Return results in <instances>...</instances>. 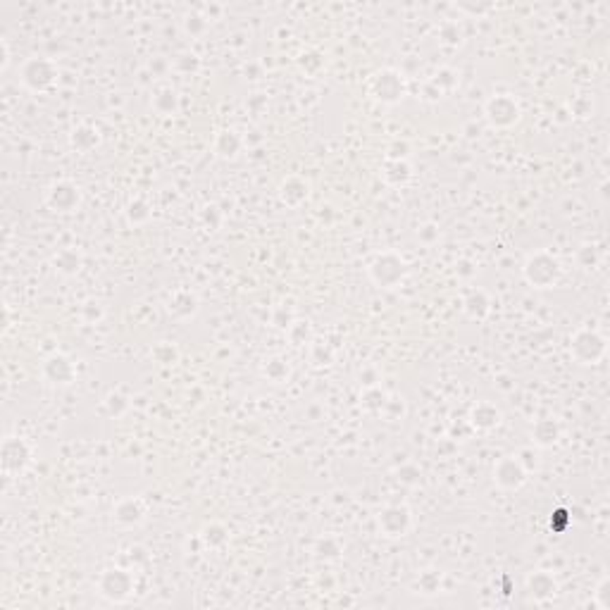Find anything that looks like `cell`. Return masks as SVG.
<instances>
[{"instance_id": "obj_1", "label": "cell", "mask_w": 610, "mask_h": 610, "mask_svg": "<svg viewBox=\"0 0 610 610\" xmlns=\"http://www.w3.org/2000/svg\"><path fill=\"white\" fill-rule=\"evenodd\" d=\"M408 274L410 263L406 260V256L396 251H382L367 263V277L382 291H394L408 279Z\"/></svg>"}, {"instance_id": "obj_2", "label": "cell", "mask_w": 610, "mask_h": 610, "mask_svg": "<svg viewBox=\"0 0 610 610\" xmlns=\"http://www.w3.org/2000/svg\"><path fill=\"white\" fill-rule=\"evenodd\" d=\"M563 263L551 251H534L522 265V277L531 289H553L563 279Z\"/></svg>"}, {"instance_id": "obj_3", "label": "cell", "mask_w": 610, "mask_h": 610, "mask_svg": "<svg viewBox=\"0 0 610 610\" xmlns=\"http://www.w3.org/2000/svg\"><path fill=\"white\" fill-rule=\"evenodd\" d=\"M95 591H98L100 599H105L107 603H114V606L126 603L136 591L134 567H124V565L105 567L98 575V579H95Z\"/></svg>"}, {"instance_id": "obj_4", "label": "cell", "mask_w": 610, "mask_h": 610, "mask_svg": "<svg viewBox=\"0 0 610 610\" xmlns=\"http://www.w3.org/2000/svg\"><path fill=\"white\" fill-rule=\"evenodd\" d=\"M367 91L370 95L377 102L382 105H398L408 98V79L401 69L396 67H384V69H377L374 74L370 77L367 81Z\"/></svg>"}, {"instance_id": "obj_5", "label": "cell", "mask_w": 610, "mask_h": 610, "mask_svg": "<svg viewBox=\"0 0 610 610\" xmlns=\"http://www.w3.org/2000/svg\"><path fill=\"white\" fill-rule=\"evenodd\" d=\"M570 358L577 362V365H599V362L606 358L608 353V339L606 334H601L599 329L594 327H579L575 334L570 336Z\"/></svg>"}, {"instance_id": "obj_6", "label": "cell", "mask_w": 610, "mask_h": 610, "mask_svg": "<svg viewBox=\"0 0 610 610\" xmlns=\"http://www.w3.org/2000/svg\"><path fill=\"white\" fill-rule=\"evenodd\" d=\"M60 81V67L55 60L32 55L20 67V84L32 93H46Z\"/></svg>"}, {"instance_id": "obj_7", "label": "cell", "mask_w": 610, "mask_h": 610, "mask_svg": "<svg viewBox=\"0 0 610 610\" xmlns=\"http://www.w3.org/2000/svg\"><path fill=\"white\" fill-rule=\"evenodd\" d=\"M484 117L491 129H512L522 119V105L512 93H496L484 102Z\"/></svg>"}, {"instance_id": "obj_8", "label": "cell", "mask_w": 610, "mask_h": 610, "mask_svg": "<svg viewBox=\"0 0 610 610\" xmlns=\"http://www.w3.org/2000/svg\"><path fill=\"white\" fill-rule=\"evenodd\" d=\"M34 460V449L24 437L10 434L0 444V468L8 477H20L29 470Z\"/></svg>"}, {"instance_id": "obj_9", "label": "cell", "mask_w": 610, "mask_h": 610, "mask_svg": "<svg viewBox=\"0 0 610 610\" xmlns=\"http://www.w3.org/2000/svg\"><path fill=\"white\" fill-rule=\"evenodd\" d=\"M46 203L53 213H60V215H72L81 208L84 203V196H81V189L79 184H74L72 179H58L48 186L46 191Z\"/></svg>"}, {"instance_id": "obj_10", "label": "cell", "mask_w": 610, "mask_h": 610, "mask_svg": "<svg viewBox=\"0 0 610 610\" xmlns=\"http://www.w3.org/2000/svg\"><path fill=\"white\" fill-rule=\"evenodd\" d=\"M377 527L386 539H403V536H408L410 527H413V510L406 503L384 505L377 515Z\"/></svg>"}, {"instance_id": "obj_11", "label": "cell", "mask_w": 610, "mask_h": 610, "mask_svg": "<svg viewBox=\"0 0 610 610\" xmlns=\"http://www.w3.org/2000/svg\"><path fill=\"white\" fill-rule=\"evenodd\" d=\"M491 479L500 491H520V489L527 484L529 472L522 468V463L517 460V456H503V458H498L496 465H493Z\"/></svg>"}, {"instance_id": "obj_12", "label": "cell", "mask_w": 610, "mask_h": 610, "mask_svg": "<svg viewBox=\"0 0 610 610\" xmlns=\"http://www.w3.org/2000/svg\"><path fill=\"white\" fill-rule=\"evenodd\" d=\"M77 362L67 353H51L41 362V377L51 386H69L77 382Z\"/></svg>"}, {"instance_id": "obj_13", "label": "cell", "mask_w": 610, "mask_h": 610, "mask_svg": "<svg viewBox=\"0 0 610 610\" xmlns=\"http://www.w3.org/2000/svg\"><path fill=\"white\" fill-rule=\"evenodd\" d=\"M524 591L534 603H548L558 596L560 582L551 570H534L524 579Z\"/></svg>"}, {"instance_id": "obj_14", "label": "cell", "mask_w": 610, "mask_h": 610, "mask_svg": "<svg viewBox=\"0 0 610 610\" xmlns=\"http://www.w3.org/2000/svg\"><path fill=\"white\" fill-rule=\"evenodd\" d=\"M500 422H503V413H500V408L491 401H477L468 413V425L472 427L475 432H482V434L498 430Z\"/></svg>"}, {"instance_id": "obj_15", "label": "cell", "mask_w": 610, "mask_h": 610, "mask_svg": "<svg viewBox=\"0 0 610 610\" xmlns=\"http://www.w3.org/2000/svg\"><path fill=\"white\" fill-rule=\"evenodd\" d=\"M146 515H148V508L146 503H143V498L138 496H126L122 500H117L112 508V520L122 529H134L138 524H143Z\"/></svg>"}, {"instance_id": "obj_16", "label": "cell", "mask_w": 610, "mask_h": 610, "mask_svg": "<svg viewBox=\"0 0 610 610\" xmlns=\"http://www.w3.org/2000/svg\"><path fill=\"white\" fill-rule=\"evenodd\" d=\"M165 310L167 315L177 319V322H189V319L196 317L198 310H201V298L193 291H189V289H179V291H174L170 298H167Z\"/></svg>"}, {"instance_id": "obj_17", "label": "cell", "mask_w": 610, "mask_h": 610, "mask_svg": "<svg viewBox=\"0 0 610 610\" xmlns=\"http://www.w3.org/2000/svg\"><path fill=\"white\" fill-rule=\"evenodd\" d=\"M277 196H279V203L286 205V208H300V205L307 203L310 198V181L305 177H298V174H291V177L279 181V189H277Z\"/></svg>"}, {"instance_id": "obj_18", "label": "cell", "mask_w": 610, "mask_h": 610, "mask_svg": "<svg viewBox=\"0 0 610 610\" xmlns=\"http://www.w3.org/2000/svg\"><path fill=\"white\" fill-rule=\"evenodd\" d=\"M379 177L389 189H406L410 186V181L415 179V167L410 160H389L384 158V165H382V172Z\"/></svg>"}, {"instance_id": "obj_19", "label": "cell", "mask_w": 610, "mask_h": 610, "mask_svg": "<svg viewBox=\"0 0 610 610\" xmlns=\"http://www.w3.org/2000/svg\"><path fill=\"white\" fill-rule=\"evenodd\" d=\"M463 315L472 322H484V319L491 315V307H493V300L484 289L475 286L470 289L468 293L463 296Z\"/></svg>"}, {"instance_id": "obj_20", "label": "cell", "mask_w": 610, "mask_h": 610, "mask_svg": "<svg viewBox=\"0 0 610 610\" xmlns=\"http://www.w3.org/2000/svg\"><path fill=\"white\" fill-rule=\"evenodd\" d=\"M529 437L531 446H536V449H553L560 441V437H563V427H560V422L555 418H541L531 425Z\"/></svg>"}, {"instance_id": "obj_21", "label": "cell", "mask_w": 610, "mask_h": 610, "mask_svg": "<svg viewBox=\"0 0 610 610\" xmlns=\"http://www.w3.org/2000/svg\"><path fill=\"white\" fill-rule=\"evenodd\" d=\"M244 146L246 141L237 129H220L213 141V153L220 160H237Z\"/></svg>"}, {"instance_id": "obj_22", "label": "cell", "mask_w": 610, "mask_h": 610, "mask_svg": "<svg viewBox=\"0 0 610 610\" xmlns=\"http://www.w3.org/2000/svg\"><path fill=\"white\" fill-rule=\"evenodd\" d=\"M69 146H72V150L84 153V155L93 153V150L100 146V131L88 122L77 124L74 129L69 131Z\"/></svg>"}, {"instance_id": "obj_23", "label": "cell", "mask_w": 610, "mask_h": 610, "mask_svg": "<svg viewBox=\"0 0 610 610\" xmlns=\"http://www.w3.org/2000/svg\"><path fill=\"white\" fill-rule=\"evenodd\" d=\"M150 105H153V110L162 114V117H174V114H179L181 110V98L172 86H160L155 88Z\"/></svg>"}, {"instance_id": "obj_24", "label": "cell", "mask_w": 610, "mask_h": 610, "mask_svg": "<svg viewBox=\"0 0 610 610\" xmlns=\"http://www.w3.org/2000/svg\"><path fill=\"white\" fill-rule=\"evenodd\" d=\"M53 267L62 277H77L84 267V256L77 248H62L53 256Z\"/></svg>"}, {"instance_id": "obj_25", "label": "cell", "mask_w": 610, "mask_h": 610, "mask_svg": "<svg viewBox=\"0 0 610 610\" xmlns=\"http://www.w3.org/2000/svg\"><path fill=\"white\" fill-rule=\"evenodd\" d=\"M150 217H153V208H150V203L146 201V198H131L129 203H126L124 208V220L129 227H146L150 222Z\"/></svg>"}, {"instance_id": "obj_26", "label": "cell", "mask_w": 610, "mask_h": 610, "mask_svg": "<svg viewBox=\"0 0 610 610\" xmlns=\"http://www.w3.org/2000/svg\"><path fill=\"white\" fill-rule=\"evenodd\" d=\"M201 541L208 551H222L229 543V529L222 522H208L201 529Z\"/></svg>"}, {"instance_id": "obj_27", "label": "cell", "mask_w": 610, "mask_h": 610, "mask_svg": "<svg viewBox=\"0 0 610 610\" xmlns=\"http://www.w3.org/2000/svg\"><path fill=\"white\" fill-rule=\"evenodd\" d=\"M131 408V398L124 394V391H107L105 398H102V413L112 420H119L129 413Z\"/></svg>"}, {"instance_id": "obj_28", "label": "cell", "mask_w": 610, "mask_h": 610, "mask_svg": "<svg viewBox=\"0 0 610 610\" xmlns=\"http://www.w3.org/2000/svg\"><path fill=\"white\" fill-rule=\"evenodd\" d=\"M386 401H389V394L382 389V384L370 386V389H362V394H360V408L365 410L367 415H382Z\"/></svg>"}, {"instance_id": "obj_29", "label": "cell", "mask_w": 610, "mask_h": 610, "mask_svg": "<svg viewBox=\"0 0 610 610\" xmlns=\"http://www.w3.org/2000/svg\"><path fill=\"white\" fill-rule=\"evenodd\" d=\"M181 29H184V34L191 36V39H203L210 29V20L205 17L203 10L186 12L184 20H181Z\"/></svg>"}, {"instance_id": "obj_30", "label": "cell", "mask_w": 610, "mask_h": 610, "mask_svg": "<svg viewBox=\"0 0 610 610\" xmlns=\"http://www.w3.org/2000/svg\"><path fill=\"white\" fill-rule=\"evenodd\" d=\"M263 374L272 384H286L291 379V365L281 358H270L263 365Z\"/></svg>"}, {"instance_id": "obj_31", "label": "cell", "mask_w": 610, "mask_h": 610, "mask_svg": "<svg viewBox=\"0 0 610 610\" xmlns=\"http://www.w3.org/2000/svg\"><path fill=\"white\" fill-rule=\"evenodd\" d=\"M441 587H444V575L437 570H425L415 579V589L422 596H437L441 594Z\"/></svg>"}, {"instance_id": "obj_32", "label": "cell", "mask_w": 610, "mask_h": 610, "mask_svg": "<svg viewBox=\"0 0 610 610\" xmlns=\"http://www.w3.org/2000/svg\"><path fill=\"white\" fill-rule=\"evenodd\" d=\"M150 358H153V362H158L160 367H172L177 365L181 353L177 348V343H170V341H160L155 343L153 348H150Z\"/></svg>"}, {"instance_id": "obj_33", "label": "cell", "mask_w": 610, "mask_h": 610, "mask_svg": "<svg viewBox=\"0 0 610 610\" xmlns=\"http://www.w3.org/2000/svg\"><path fill=\"white\" fill-rule=\"evenodd\" d=\"M284 334H286V339L291 341V346H296V348L307 346V343L312 341V324L307 322V319L296 317L291 322V327L284 331Z\"/></svg>"}, {"instance_id": "obj_34", "label": "cell", "mask_w": 610, "mask_h": 610, "mask_svg": "<svg viewBox=\"0 0 610 610\" xmlns=\"http://www.w3.org/2000/svg\"><path fill=\"white\" fill-rule=\"evenodd\" d=\"M465 39V29L460 22L451 20V22H444L439 29V44L446 46V48H458L463 44Z\"/></svg>"}, {"instance_id": "obj_35", "label": "cell", "mask_w": 610, "mask_h": 610, "mask_svg": "<svg viewBox=\"0 0 610 610\" xmlns=\"http://www.w3.org/2000/svg\"><path fill=\"white\" fill-rule=\"evenodd\" d=\"M430 81L444 95H449V93H453V91L458 88V84H460V74H458V72L453 69V67H439L437 72H434V77H432Z\"/></svg>"}, {"instance_id": "obj_36", "label": "cell", "mask_w": 610, "mask_h": 610, "mask_svg": "<svg viewBox=\"0 0 610 610\" xmlns=\"http://www.w3.org/2000/svg\"><path fill=\"white\" fill-rule=\"evenodd\" d=\"M172 69L177 72V74H186V77L196 74V72H201V58L193 51H181L172 58Z\"/></svg>"}, {"instance_id": "obj_37", "label": "cell", "mask_w": 610, "mask_h": 610, "mask_svg": "<svg viewBox=\"0 0 610 610\" xmlns=\"http://www.w3.org/2000/svg\"><path fill=\"white\" fill-rule=\"evenodd\" d=\"M343 553V546L336 536H319L315 543V555L319 560H339Z\"/></svg>"}, {"instance_id": "obj_38", "label": "cell", "mask_w": 610, "mask_h": 610, "mask_svg": "<svg viewBox=\"0 0 610 610\" xmlns=\"http://www.w3.org/2000/svg\"><path fill=\"white\" fill-rule=\"evenodd\" d=\"M298 67L305 72V74H319L324 67V53L317 51V48H307V51H303L298 55Z\"/></svg>"}, {"instance_id": "obj_39", "label": "cell", "mask_w": 610, "mask_h": 610, "mask_svg": "<svg viewBox=\"0 0 610 610\" xmlns=\"http://www.w3.org/2000/svg\"><path fill=\"white\" fill-rule=\"evenodd\" d=\"M79 317H81L86 324H98L100 319L105 317V307H102L100 300L88 298V300H84L81 307H79Z\"/></svg>"}, {"instance_id": "obj_40", "label": "cell", "mask_w": 610, "mask_h": 610, "mask_svg": "<svg viewBox=\"0 0 610 610\" xmlns=\"http://www.w3.org/2000/svg\"><path fill=\"white\" fill-rule=\"evenodd\" d=\"M415 239H418L422 246H434V244H439V239H441V227L437 225V222H425V225H420V227H418V232H415Z\"/></svg>"}, {"instance_id": "obj_41", "label": "cell", "mask_w": 610, "mask_h": 610, "mask_svg": "<svg viewBox=\"0 0 610 610\" xmlns=\"http://www.w3.org/2000/svg\"><path fill=\"white\" fill-rule=\"evenodd\" d=\"M396 479L406 486H418L422 479V470L415 463H406L396 470Z\"/></svg>"}, {"instance_id": "obj_42", "label": "cell", "mask_w": 610, "mask_h": 610, "mask_svg": "<svg viewBox=\"0 0 610 610\" xmlns=\"http://www.w3.org/2000/svg\"><path fill=\"white\" fill-rule=\"evenodd\" d=\"M594 606L599 610H610V577H601L594 587Z\"/></svg>"}, {"instance_id": "obj_43", "label": "cell", "mask_w": 610, "mask_h": 610, "mask_svg": "<svg viewBox=\"0 0 610 610\" xmlns=\"http://www.w3.org/2000/svg\"><path fill=\"white\" fill-rule=\"evenodd\" d=\"M296 319V315H293V310L291 307H286V305H277L274 310H272V327L274 329H279V331H286L289 327H291V322Z\"/></svg>"}, {"instance_id": "obj_44", "label": "cell", "mask_w": 610, "mask_h": 610, "mask_svg": "<svg viewBox=\"0 0 610 610\" xmlns=\"http://www.w3.org/2000/svg\"><path fill=\"white\" fill-rule=\"evenodd\" d=\"M515 456H517V460L522 463V468L527 470L529 475L539 470V465H541V460H539V449H534V446H524V449L517 451Z\"/></svg>"}, {"instance_id": "obj_45", "label": "cell", "mask_w": 610, "mask_h": 610, "mask_svg": "<svg viewBox=\"0 0 610 610\" xmlns=\"http://www.w3.org/2000/svg\"><path fill=\"white\" fill-rule=\"evenodd\" d=\"M410 153H413V146L406 138H394L386 148V158L389 160H410Z\"/></svg>"}, {"instance_id": "obj_46", "label": "cell", "mask_w": 610, "mask_h": 610, "mask_svg": "<svg viewBox=\"0 0 610 610\" xmlns=\"http://www.w3.org/2000/svg\"><path fill=\"white\" fill-rule=\"evenodd\" d=\"M382 415L386 420H403L406 418V401H403L401 396H389Z\"/></svg>"}, {"instance_id": "obj_47", "label": "cell", "mask_w": 610, "mask_h": 610, "mask_svg": "<svg viewBox=\"0 0 610 610\" xmlns=\"http://www.w3.org/2000/svg\"><path fill=\"white\" fill-rule=\"evenodd\" d=\"M453 272H456L458 279L470 281L477 277V263L472 260V258H458L456 265H453Z\"/></svg>"}, {"instance_id": "obj_48", "label": "cell", "mask_w": 610, "mask_h": 610, "mask_svg": "<svg viewBox=\"0 0 610 610\" xmlns=\"http://www.w3.org/2000/svg\"><path fill=\"white\" fill-rule=\"evenodd\" d=\"M310 360L315 362L317 367H329L331 362H334V350H331L329 346H322V343H315V346H312Z\"/></svg>"}, {"instance_id": "obj_49", "label": "cell", "mask_w": 610, "mask_h": 610, "mask_svg": "<svg viewBox=\"0 0 610 610\" xmlns=\"http://www.w3.org/2000/svg\"><path fill=\"white\" fill-rule=\"evenodd\" d=\"M575 260H577L579 267L589 270V267H594V265L599 263V253H596L594 246H582V248L577 251Z\"/></svg>"}, {"instance_id": "obj_50", "label": "cell", "mask_w": 610, "mask_h": 610, "mask_svg": "<svg viewBox=\"0 0 610 610\" xmlns=\"http://www.w3.org/2000/svg\"><path fill=\"white\" fill-rule=\"evenodd\" d=\"M201 220H203V225L210 229V232H215V229H220V225H222V213H220V208H217V205H208V208H203Z\"/></svg>"}, {"instance_id": "obj_51", "label": "cell", "mask_w": 610, "mask_h": 610, "mask_svg": "<svg viewBox=\"0 0 610 610\" xmlns=\"http://www.w3.org/2000/svg\"><path fill=\"white\" fill-rule=\"evenodd\" d=\"M358 379H360L362 389H370V386H379V382H382V377H379V370H377V367H372V365L362 367L360 374H358Z\"/></svg>"}, {"instance_id": "obj_52", "label": "cell", "mask_w": 610, "mask_h": 610, "mask_svg": "<svg viewBox=\"0 0 610 610\" xmlns=\"http://www.w3.org/2000/svg\"><path fill=\"white\" fill-rule=\"evenodd\" d=\"M570 110H572V114H577V117H589V114L594 112V100L579 95V98L570 102Z\"/></svg>"}, {"instance_id": "obj_53", "label": "cell", "mask_w": 610, "mask_h": 610, "mask_svg": "<svg viewBox=\"0 0 610 610\" xmlns=\"http://www.w3.org/2000/svg\"><path fill=\"white\" fill-rule=\"evenodd\" d=\"M441 98H444V93L434 86L432 81H425V86H422V100L425 102H439Z\"/></svg>"}, {"instance_id": "obj_54", "label": "cell", "mask_w": 610, "mask_h": 610, "mask_svg": "<svg viewBox=\"0 0 610 610\" xmlns=\"http://www.w3.org/2000/svg\"><path fill=\"white\" fill-rule=\"evenodd\" d=\"M129 560H131V565H134V570H136L138 565L148 563V553H146V548H143V546H131V548H129Z\"/></svg>"}, {"instance_id": "obj_55", "label": "cell", "mask_w": 610, "mask_h": 610, "mask_svg": "<svg viewBox=\"0 0 610 610\" xmlns=\"http://www.w3.org/2000/svg\"><path fill=\"white\" fill-rule=\"evenodd\" d=\"M148 67H150V72H153V74H165L167 69H172V62H167L165 58H153L148 62Z\"/></svg>"}, {"instance_id": "obj_56", "label": "cell", "mask_w": 610, "mask_h": 610, "mask_svg": "<svg viewBox=\"0 0 610 610\" xmlns=\"http://www.w3.org/2000/svg\"><path fill=\"white\" fill-rule=\"evenodd\" d=\"M10 65V44L8 39H0V69H8Z\"/></svg>"}, {"instance_id": "obj_57", "label": "cell", "mask_w": 610, "mask_h": 610, "mask_svg": "<svg viewBox=\"0 0 610 610\" xmlns=\"http://www.w3.org/2000/svg\"><path fill=\"white\" fill-rule=\"evenodd\" d=\"M458 10L470 12V15H486V12L491 10V5H465V3H460L458 5Z\"/></svg>"}, {"instance_id": "obj_58", "label": "cell", "mask_w": 610, "mask_h": 610, "mask_svg": "<svg viewBox=\"0 0 610 610\" xmlns=\"http://www.w3.org/2000/svg\"><path fill=\"white\" fill-rule=\"evenodd\" d=\"M246 79H251V81L263 79V67H260V65H256V62L246 65Z\"/></svg>"}, {"instance_id": "obj_59", "label": "cell", "mask_w": 610, "mask_h": 610, "mask_svg": "<svg viewBox=\"0 0 610 610\" xmlns=\"http://www.w3.org/2000/svg\"><path fill=\"white\" fill-rule=\"evenodd\" d=\"M317 415H319V410H317V408H310V418H312V420H317Z\"/></svg>"}]
</instances>
